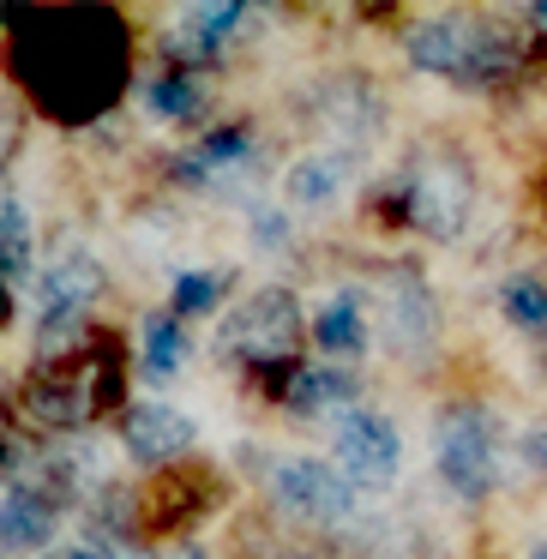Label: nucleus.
<instances>
[{"mask_svg":"<svg viewBox=\"0 0 547 559\" xmlns=\"http://www.w3.org/2000/svg\"><path fill=\"white\" fill-rule=\"evenodd\" d=\"M13 61L31 103L55 121H97L127 91V25L115 13H25L13 25Z\"/></svg>","mask_w":547,"mask_h":559,"instance_id":"f257e3e1","label":"nucleus"},{"mask_svg":"<svg viewBox=\"0 0 547 559\" xmlns=\"http://www.w3.org/2000/svg\"><path fill=\"white\" fill-rule=\"evenodd\" d=\"M127 391V361L121 343L91 337V349L67 355V361H37L19 385V403L37 427H55V433H73V427L97 421L103 409H115Z\"/></svg>","mask_w":547,"mask_h":559,"instance_id":"f03ea898","label":"nucleus"},{"mask_svg":"<svg viewBox=\"0 0 547 559\" xmlns=\"http://www.w3.org/2000/svg\"><path fill=\"white\" fill-rule=\"evenodd\" d=\"M403 223L427 241H457L475 217V169L457 145H427L397 181Z\"/></svg>","mask_w":547,"mask_h":559,"instance_id":"7ed1b4c3","label":"nucleus"},{"mask_svg":"<svg viewBox=\"0 0 547 559\" xmlns=\"http://www.w3.org/2000/svg\"><path fill=\"white\" fill-rule=\"evenodd\" d=\"M301 331H307V319H301L295 289L265 283V289H253L229 319H223V337L217 343H223L229 361L253 367L259 379H265V373L289 379L295 367H301V361H295V355H301Z\"/></svg>","mask_w":547,"mask_h":559,"instance_id":"20e7f679","label":"nucleus"},{"mask_svg":"<svg viewBox=\"0 0 547 559\" xmlns=\"http://www.w3.org/2000/svg\"><path fill=\"white\" fill-rule=\"evenodd\" d=\"M433 463H439V481L457 499H469V506L494 499V487H499V421L487 409H475V403H451L433 421Z\"/></svg>","mask_w":547,"mask_h":559,"instance_id":"39448f33","label":"nucleus"},{"mask_svg":"<svg viewBox=\"0 0 547 559\" xmlns=\"http://www.w3.org/2000/svg\"><path fill=\"white\" fill-rule=\"evenodd\" d=\"M355 481L337 469V463H319V457H283L271 463V506L283 511V518L295 523H313V530H325V523H343L355 511Z\"/></svg>","mask_w":547,"mask_h":559,"instance_id":"423d86ee","label":"nucleus"},{"mask_svg":"<svg viewBox=\"0 0 547 559\" xmlns=\"http://www.w3.org/2000/svg\"><path fill=\"white\" fill-rule=\"evenodd\" d=\"M331 451H337L331 463L355 481V493H379V487H391L397 469H403V439L379 409H349L343 415Z\"/></svg>","mask_w":547,"mask_h":559,"instance_id":"0eeeda50","label":"nucleus"},{"mask_svg":"<svg viewBox=\"0 0 547 559\" xmlns=\"http://www.w3.org/2000/svg\"><path fill=\"white\" fill-rule=\"evenodd\" d=\"M433 331H439V313H433V295H427L421 271L385 265L379 271V337H385V349L415 355L433 343Z\"/></svg>","mask_w":547,"mask_h":559,"instance_id":"6e6552de","label":"nucleus"},{"mask_svg":"<svg viewBox=\"0 0 547 559\" xmlns=\"http://www.w3.org/2000/svg\"><path fill=\"white\" fill-rule=\"evenodd\" d=\"M193 439H199V427L187 421L175 403H127L121 409V445H127V457L133 463H187V451H193Z\"/></svg>","mask_w":547,"mask_h":559,"instance_id":"1a4fd4ad","label":"nucleus"},{"mask_svg":"<svg viewBox=\"0 0 547 559\" xmlns=\"http://www.w3.org/2000/svg\"><path fill=\"white\" fill-rule=\"evenodd\" d=\"M403 49L421 73H439V79H463L469 67V49H475V19L469 13H427L403 31Z\"/></svg>","mask_w":547,"mask_h":559,"instance_id":"9d476101","label":"nucleus"},{"mask_svg":"<svg viewBox=\"0 0 547 559\" xmlns=\"http://www.w3.org/2000/svg\"><path fill=\"white\" fill-rule=\"evenodd\" d=\"M253 157H259L253 127L229 121V127H217V133H205L193 151H181V157H175V175H181V181H193V187H223L235 169H247Z\"/></svg>","mask_w":547,"mask_h":559,"instance_id":"9b49d317","label":"nucleus"},{"mask_svg":"<svg viewBox=\"0 0 547 559\" xmlns=\"http://www.w3.org/2000/svg\"><path fill=\"white\" fill-rule=\"evenodd\" d=\"M211 499H217V475H211L205 463H175L169 481L145 499V518L157 523V530H187L193 518L211 511Z\"/></svg>","mask_w":547,"mask_h":559,"instance_id":"f8f14e48","label":"nucleus"},{"mask_svg":"<svg viewBox=\"0 0 547 559\" xmlns=\"http://www.w3.org/2000/svg\"><path fill=\"white\" fill-rule=\"evenodd\" d=\"M277 397L289 415H331L337 403L355 397V373L349 367H325V361H313V367L301 361L289 379H277Z\"/></svg>","mask_w":547,"mask_h":559,"instance_id":"ddd939ff","label":"nucleus"},{"mask_svg":"<svg viewBox=\"0 0 547 559\" xmlns=\"http://www.w3.org/2000/svg\"><path fill=\"white\" fill-rule=\"evenodd\" d=\"M343 181H349V157L343 151H307L301 163H289L283 193H289L295 211H331L343 199Z\"/></svg>","mask_w":547,"mask_h":559,"instance_id":"4468645a","label":"nucleus"},{"mask_svg":"<svg viewBox=\"0 0 547 559\" xmlns=\"http://www.w3.org/2000/svg\"><path fill=\"white\" fill-rule=\"evenodd\" d=\"M361 295L355 289H343V295H331L325 307H319V319H313V343L325 355H337V361H355V355L367 349V337H373V325H367V313H361Z\"/></svg>","mask_w":547,"mask_h":559,"instance_id":"2eb2a0df","label":"nucleus"},{"mask_svg":"<svg viewBox=\"0 0 547 559\" xmlns=\"http://www.w3.org/2000/svg\"><path fill=\"white\" fill-rule=\"evenodd\" d=\"M0 530H7V547H13V554L43 547L55 535V499L43 493V487L13 481L7 487V506H0Z\"/></svg>","mask_w":547,"mask_h":559,"instance_id":"dca6fc26","label":"nucleus"},{"mask_svg":"<svg viewBox=\"0 0 547 559\" xmlns=\"http://www.w3.org/2000/svg\"><path fill=\"white\" fill-rule=\"evenodd\" d=\"M103 289H109L103 265L85 253V247H73V253H61L49 265V277H43V307H79V313H85Z\"/></svg>","mask_w":547,"mask_h":559,"instance_id":"f3484780","label":"nucleus"},{"mask_svg":"<svg viewBox=\"0 0 547 559\" xmlns=\"http://www.w3.org/2000/svg\"><path fill=\"white\" fill-rule=\"evenodd\" d=\"M145 379L151 385H169L175 373L187 367V325L175 313H151L145 319Z\"/></svg>","mask_w":547,"mask_h":559,"instance_id":"a211bd4d","label":"nucleus"},{"mask_svg":"<svg viewBox=\"0 0 547 559\" xmlns=\"http://www.w3.org/2000/svg\"><path fill=\"white\" fill-rule=\"evenodd\" d=\"M499 313H506V325L518 331H547V277L542 271H511L506 283H499Z\"/></svg>","mask_w":547,"mask_h":559,"instance_id":"6ab92c4d","label":"nucleus"},{"mask_svg":"<svg viewBox=\"0 0 547 559\" xmlns=\"http://www.w3.org/2000/svg\"><path fill=\"white\" fill-rule=\"evenodd\" d=\"M0 265H7V283L31 277V211L19 193L0 199Z\"/></svg>","mask_w":547,"mask_h":559,"instance_id":"aec40b11","label":"nucleus"},{"mask_svg":"<svg viewBox=\"0 0 547 559\" xmlns=\"http://www.w3.org/2000/svg\"><path fill=\"white\" fill-rule=\"evenodd\" d=\"M151 115H163V121H199L205 115V85H199L193 73H163L157 85H151Z\"/></svg>","mask_w":547,"mask_h":559,"instance_id":"412c9836","label":"nucleus"},{"mask_svg":"<svg viewBox=\"0 0 547 559\" xmlns=\"http://www.w3.org/2000/svg\"><path fill=\"white\" fill-rule=\"evenodd\" d=\"M229 289V271H181L169 289V313L175 319H193V313H211Z\"/></svg>","mask_w":547,"mask_h":559,"instance_id":"4be33fe9","label":"nucleus"},{"mask_svg":"<svg viewBox=\"0 0 547 559\" xmlns=\"http://www.w3.org/2000/svg\"><path fill=\"white\" fill-rule=\"evenodd\" d=\"M518 451H523V463H530V469H542V475H547V421H535L530 433H523V445H518Z\"/></svg>","mask_w":547,"mask_h":559,"instance_id":"5701e85b","label":"nucleus"},{"mask_svg":"<svg viewBox=\"0 0 547 559\" xmlns=\"http://www.w3.org/2000/svg\"><path fill=\"white\" fill-rule=\"evenodd\" d=\"M157 559H211V554H205V547H193V542H169Z\"/></svg>","mask_w":547,"mask_h":559,"instance_id":"b1692460","label":"nucleus"},{"mask_svg":"<svg viewBox=\"0 0 547 559\" xmlns=\"http://www.w3.org/2000/svg\"><path fill=\"white\" fill-rule=\"evenodd\" d=\"M49 559H103V554H97V547H55Z\"/></svg>","mask_w":547,"mask_h":559,"instance_id":"393cba45","label":"nucleus"},{"mask_svg":"<svg viewBox=\"0 0 547 559\" xmlns=\"http://www.w3.org/2000/svg\"><path fill=\"white\" fill-rule=\"evenodd\" d=\"M530 19H535V25L547 31V0H542V7H530Z\"/></svg>","mask_w":547,"mask_h":559,"instance_id":"a878e982","label":"nucleus"},{"mask_svg":"<svg viewBox=\"0 0 547 559\" xmlns=\"http://www.w3.org/2000/svg\"><path fill=\"white\" fill-rule=\"evenodd\" d=\"M530 559H547V542H535V547H530Z\"/></svg>","mask_w":547,"mask_h":559,"instance_id":"bb28decb","label":"nucleus"}]
</instances>
